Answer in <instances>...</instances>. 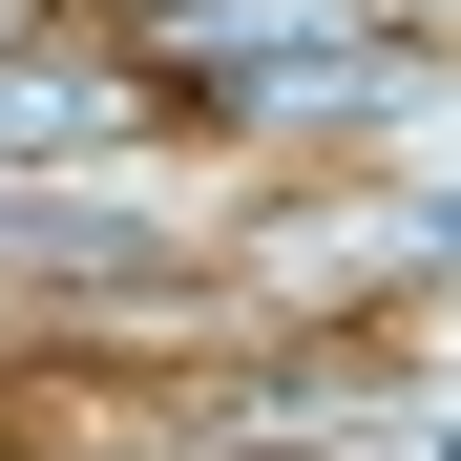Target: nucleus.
<instances>
[{
    "label": "nucleus",
    "mask_w": 461,
    "mask_h": 461,
    "mask_svg": "<svg viewBox=\"0 0 461 461\" xmlns=\"http://www.w3.org/2000/svg\"><path fill=\"white\" fill-rule=\"evenodd\" d=\"M105 126V85H0V147H85Z\"/></svg>",
    "instance_id": "1"
}]
</instances>
